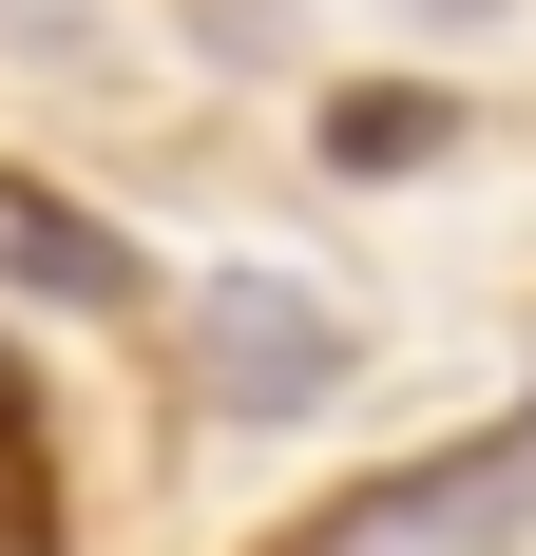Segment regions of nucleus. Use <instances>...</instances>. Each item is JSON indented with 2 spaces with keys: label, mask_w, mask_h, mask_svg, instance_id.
<instances>
[{
  "label": "nucleus",
  "mask_w": 536,
  "mask_h": 556,
  "mask_svg": "<svg viewBox=\"0 0 536 556\" xmlns=\"http://www.w3.org/2000/svg\"><path fill=\"white\" fill-rule=\"evenodd\" d=\"M192 384H212V422H307V403H345V307L288 269H212L192 288Z\"/></svg>",
  "instance_id": "f257e3e1"
},
{
  "label": "nucleus",
  "mask_w": 536,
  "mask_h": 556,
  "mask_svg": "<svg viewBox=\"0 0 536 556\" xmlns=\"http://www.w3.org/2000/svg\"><path fill=\"white\" fill-rule=\"evenodd\" d=\"M518 500H536V422H498V442H460V460H403V480H365V500H326L288 556H460Z\"/></svg>",
  "instance_id": "f03ea898"
},
{
  "label": "nucleus",
  "mask_w": 536,
  "mask_h": 556,
  "mask_svg": "<svg viewBox=\"0 0 536 556\" xmlns=\"http://www.w3.org/2000/svg\"><path fill=\"white\" fill-rule=\"evenodd\" d=\"M0 269L58 288V307H135V288H154V269H135V230L77 212V192H39V173H0Z\"/></svg>",
  "instance_id": "7ed1b4c3"
},
{
  "label": "nucleus",
  "mask_w": 536,
  "mask_h": 556,
  "mask_svg": "<svg viewBox=\"0 0 536 556\" xmlns=\"http://www.w3.org/2000/svg\"><path fill=\"white\" fill-rule=\"evenodd\" d=\"M39 500H58V460H39V403H20V365H0V556H39Z\"/></svg>",
  "instance_id": "20e7f679"
}]
</instances>
